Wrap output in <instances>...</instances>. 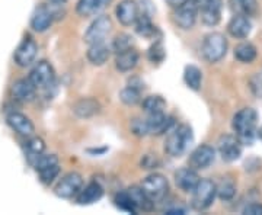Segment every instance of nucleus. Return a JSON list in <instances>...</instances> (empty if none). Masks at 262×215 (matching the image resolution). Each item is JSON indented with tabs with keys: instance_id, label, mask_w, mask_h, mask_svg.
<instances>
[{
	"instance_id": "1",
	"label": "nucleus",
	"mask_w": 262,
	"mask_h": 215,
	"mask_svg": "<svg viewBox=\"0 0 262 215\" xmlns=\"http://www.w3.org/2000/svg\"><path fill=\"white\" fill-rule=\"evenodd\" d=\"M236 137L242 144L251 146L258 135V113L252 108H244L233 116L232 122Z\"/></svg>"
},
{
	"instance_id": "2",
	"label": "nucleus",
	"mask_w": 262,
	"mask_h": 215,
	"mask_svg": "<svg viewBox=\"0 0 262 215\" xmlns=\"http://www.w3.org/2000/svg\"><path fill=\"white\" fill-rule=\"evenodd\" d=\"M194 140L192 130L187 124H182L175 130H170L165 141V151L172 157L182 156Z\"/></svg>"
},
{
	"instance_id": "3",
	"label": "nucleus",
	"mask_w": 262,
	"mask_h": 215,
	"mask_svg": "<svg viewBox=\"0 0 262 215\" xmlns=\"http://www.w3.org/2000/svg\"><path fill=\"white\" fill-rule=\"evenodd\" d=\"M217 197V185L210 179H201L192 190L191 205L195 211H204L213 205Z\"/></svg>"
},
{
	"instance_id": "4",
	"label": "nucleus",
	"mask_w": 262,
	"mask_h": 215,
	"mask_svg": "<svg viewBox=\"0 0 262 215\" xmlns=\"http://www.w3.org/2000/svg\"><path fill=\"white\" fill-rule=\"evenodd\" d=\"M201 53H203V57L206 58L208 63L220 61L227 53V39L220 32L208 34L203 41Z\"/></svg>"
},
{
	"instance_id": "5",
	"label": "nucleus",
	"mask_w": 262,
	"mask_h": 215,
	"mask_svg": "<svg viewBox=\"0 0 262 215\" xmlns=\"http://www.w3.org/2000/svg\"><path fill=\"white\" fill-rule=\"evenodd\" d=\"M141 187L153 202H160L168 195L169 182L163 175L153 173V175H149L147 178L143 179Z\"/></svg>"
},
{
	"instance_id": "6",
	"label": "nucleus",
	"mask_w": 262,
	"mask_h": 215,
	"mask_svg": "<svg viewBox=\"0 0 262 215\" xmlns=\"http://www.w3.org/2000/svg\"><path fill=\"white\" fill-rule=\"evenodd\" d=\"M28 77L37 87V90H46L56 82V71L48 61L41 60L32 67Z\"/></svg>"
},
{
	"instance_id": "7",
	"label": "nucleus",
	"mask_w": 262,
	"mask_h": 215,
	"mask_svg": "<svg viewBox=\"0 0 262 215\" xmlns=\"http://www.w3.org/2000/svg\"><path fill=\"white\" fill-rule=\"evenodd\" d=\"M198 5V16L207 27H215L222 19L223 0H195Z\"/></svg>"
},
{
	"instance_id": "8",
	"label": "nucleus",
	"mask_w": 262,
	"mask_h": 215,
	"mask_svg": "<svg viewBox=\"0 0 262 215\" xmlns=\"http://www.w3.org/2000/svg\"><path fill=\"white\" fill-rule=\"evenodd\" d=\"M82 187H83L82 175H79L77 172H70L60 179L54 192L57 197L63 198V199H72L73 197H77Z\"/></svg>"
},
{
	"instance_id": "9",
	"label": "nucleus",
	"mask_w": 262,
	"mask_h": 215,
	"mask_svg": "<svg viewBox=\"0 0 262 215\" xmlns=\"http://www.w3.org/2000/svg\"><path fill=\"white\" fill-rule=\"evenodd\" d=\"M111 28H113V22H111L110 16H106V15L98 16L86 31L84 42L89 45L98 44V42H105V38L111 32Z\"/></svg>"
},
{
	"instance_id": "10",
	"label": "nucleus",
	"mask_w": 262,
	"mask_h": 215,
	"mask_svg": "<svg viewBox=\"0 0 262 215\" xmlns=\"http://www.w3.org/2000/svg\"><path fill=\"white\" fill-rule=\"evenodd\" d=\"M198 18V5L195 0H187L181 6L175 8L173 19L181 29H191Z\"/></svg>"
},
{
	"instance_id": "11",
	"label": "nucleus",
	"mask_w": 262,
	"mask_h": 215,
	"mask_svg": "<svg viewBox=\"0 0 262 215\" xmlns=\"http://www.w3.org/2000/svg\"><path fill=\"white\" fill-rule=\"evenodd\" d=\"M38 54V44L35 39L31 37H25L22 42L19 44L18 48L15 50L13 60L19 67H29L37 58Z\"/></svg>"
},
{
	"instance_id": "12",
	"label": "nucleus",
	"mask_w": 262,
	"mask_h": 215,
	"mask_svg": "<svg viewBox=\"0 0 262 215\" xmlns=\"http://www.w3.org/2000/svg\"><path fill=\"white\" fill-rule=\"evenodd\" d=\"M219 153H220L222 159L227 163L236 161L242 156V142L239 141L237 137L223 135L219 140Z\"/></svg>"
},
{
	"instance_id": "13",
	"label": "nucleus",
	"mask_w": 262,
	"mask_h": 215,
	"mask_svg": "<svg viewBox=\"0 0 262 215\" xmlns=\"http://www.w3.org/2000/svg\"><path fill=\"white\" fill-rule=\"evenodd\" d=\"M215 160V150L208 146V144H203L198 146L189 156V168L195 169V170H201V169L210 168Z\"/></svg>"
},
{
	"instance_id": "14",
	"label": "nucleus",
	"mask_w": 262,
	"mask_h": 215,
	"mask_svg": "<svg viewBox=\"0 0 262 215\" xmlns=\"http://www.w3.org/2000/svg\"><path fill=\"white\" fill-rule=\"evenodd\" d=\"M115 15H117V19L120 20V23L124 27L134 25L139 15H140L137 2L136 0H122V2H120V5L115 9Z\"/></svg>"
},
{
	"instance_id": "15",
	"label": "nucleus",
	"mask_w": 262,
	"mask_h": 215,
	"mask_svg": "<svg viewBox=\"0 0 262 215\" xmlns=\"http://www.w3.org/2000/svg\"><path fill=\"white\" fill-rule=\"evenodd\" d=\"M54 20V12L47 5H39L35 8L31 18V28L35 32H46Z\"/></svg>"
},
{
	"instance_id": "16",
	"label": "nucleus",
	"mask_w": 262,
	"mask_h": 215,
	"mask_svg": "<svg viewBox=\"0 0 262 215\" xmlns=\"http://www.w3.org/2000/svg\"><path fill=\"white\" fill-rule=\"evenodd\" d=\"M6 122L13 131L19 134V135H22V137H28L29 138L35 132V127H34L32 121L24 113L10 112L8 115V118H6Z\"/></svg>"
},
{
	"instance_id": "17",
	"label": "nucleus",
	"mask_w": 262,
	"mask_h": 215,
	"mask_svg": "<svg viewBox=\"0 0 262 215\" xmlns=\"http://www.w3.org/2000/svg\"><path fill=\"white\" fill-rule=\"evenodd\" d=\"M10 92H12V96H13L15 101L27 103L35 99L37 87L29 80V77H27V79H19V80H16L15 83L12 84Z\"/></svg>"
},
{
	"instance_id": "18",
	"label": "nucleus",
	"mask_w": 262,
	"mask_h": 215,
	"mask_svg": "<svg viewBox=\"0 0 262 215\" xmlns=\"http://www.w3.org/2000/svg\"><path fill=\"white\" fill-rule=\"evenodd\" d=\"M146 122H147V130H149V134L151 135H162V134H166L172 130L173 127V118L169 116L166 113H155V115H149L146 118Z\"/></svg>"
},
{
	"instance_id": "19",
	"label": "nucleus",
	"mask_w": 262,
	"mask_h": 215,
	"mask_svg": "<svg viewBox=\"0 0 262 215\" xmlns=\"http://www.w3.org/2000/svg\"><path fill=\"white\" fill-rule=\"evenodd\" d=\"M200 180L196 170L192 168H182L175 173V183L184 192H192Z\"/></svg>"
},
{
	"instance_id": "20",
	"label": "nucleus",
	"mask_w": 262,
	"mask_h": 215,
	"mask_svg": "<svg viewBox=\"0 0 262 215\" xmlns=\"http://www.w3.org/2000/svg\"><path fill=\"white\" fill-rule=\"evenodd\" d=\"M227 31L233 38L237 39H245L249 37L251 31H252V23L248 16L244 15H234L233 18L229 20L227 23Z\"/></svg>"
},
{
	"instance_id": "21",
	"label": "nucleus",
	"mask_w": 262,
	"mask_h": 215,
	"mask_svg": "<svg viewBox=\"0 0 262 215\" xmlns=\"http://www.w3.org/2000/svg\"><path fill=\"white\" fill-rule=\"evenodd\" d=\"M110 3L111 0H79L76 5V12L83 18H89L101 13Z\"/></svg>"
},
{
	"instance_id": "22",
	"label": "nucleus",
	"mask_w": 262,
	"mask_h": 215,
	"mask_svg": "<svg viewBox=\"0 0 262 215\" xmlns=\"http://www.w3.org/2000/svg\"><path fill=\"white\" fill-rule=\"evenodd\" d=\"M103 195L102 186L98 182H91L89 185L80 189V192L77 194V204L80 205H91L96 201H99Z\"/></svg>"
},
{
	"instance_id": "23",
	"label": "nucleus",
	"mask_w": 262,
	"mask_h": 215,
	"mask_svg": "<svg viewBox=\"0 0 262 215\" xmlns=\"http://www.w3.org/2000/svg\"><path fill=\"white\" fill-rule=\"evenodd\" d=\"M101 111V105L94 98H83L73 105V112L79 118H92Z\"/></svg>"
},
{
	"instance_id": "24",
	"label": "nucleus",
	"mask_w": 262,
	"mask_h": 215,
	"mask_svg": "<svg viewBox=\"0 0 262 215\" xmlns=\"http://www.w3.org/2000/svg\"><path fill=\"white\" fill-rule=\"evenodd\" d=\"M137 63H139V53L134 48H128L122 53H118L115 57V67L122 73L131 71L137 66Z\"/></svg>"
},
{
	"instance_id": "25",
	"label": "nucleus",
	"mask_w": 262,
	"mask_h": 215,
	"mask_svg": "<svg viewBox=\"0 0 262 215\" xmlns=\"http://www.w3.org/2000/svg\"><path fill=\"white\" fill-rule=\"evenodd\" d=\"M88 60L94 64V66H103L111 56V50L105 42H98V44H92L89 45L88 50Z\"/></svg>"
},
{
	"instance_id": "26",
	"label": "nucleus",
	"mask_w": 262,
	"mask_h": 215,
	"mask_svg": "<svg viewBox=\"0 0 262 215\" xmlns=\"http://www.w3.org/2000/svg\"><path fill=\"white\" fill-rule=\"evenodd\" d=\"M229 5L234 15H244L249 18L258 12L256 0H229Z\"/></svg>"
},
{
	"instance_id": "27",
	"label": "nucleus",
	"mask_w": 262,
	"mask_h": 215,
	"mask_svg": "<svg viewBox=\"0 0 262 215\" xmlns=\"http://www.w3.org/2000/svg\"><path fill=\"white\" fill-rule=\"evenodd\" d=\"M127 192H128L131 199H133V202L137 206V209L150 211L153 208V205H155V202L146 195V192L143 190L141 186H131L127 189Z\"/></svg>"
},
{
	"instance_id": "28",
	"label": "nucleus",
	"mask_w": 262,
	"mask_h": 215,
	"mask_svg": "<svg viewBox=\"0 0 262 215\" xmlns=\"http://www.w3.org/2000/svg\"><path fill=\"white\" fill-rule=\"evenodd\" d=\"M28 161L32 168L35 169L37 172H39L42 169L57 164L58 163V157H57L56 154H44V153H41V154H31V156H28Z\"/></svg>"
},
{
	"instance_id": "29",
	"label": "nucleus",
	"mask_w": 262,
	"mask_h": 215,
	"mask_svg": "<svg viewBox=\"0 0 262 215\" xmlns=\"http://www.w3.org/2000/svg\"><path fill=\"white\" fill-rule=\"evenodd\" d=\"M143 109L147 115L163 113L166 109V101L159 94H153L143 101Z\"/></svg>"
},
{
	"instance_id": "30",
	"label": "nucleus",
	"mask_w": 262,
	"mask_h": 215,
	"mask_svg": "<svg viewBox=\"0 0 262 215\" xmlns=\"http://www.w3.org/2000/svg\"><path fill=\"white\" fill-rule=\"evenodd\" d=\"M256 54V48L251 42H242L234 47V58L241 63H252Z\"/></svg>"
},
{
	"instance_id": "31",
	"label": "nucleus",
	"mask_w": 262,
	"mask_h": 215,
	"mask_svg": "<svg viewBox=\"0 0 262 215\" xmlns=\"http://www.w3.org/2000/svg\"><path fill=\"white\" fill-rule=\"evenodd\" d=\"M136 32L144 38H153L158 34V28L151 23V20L147 15H139V18L136 20Z\"/></svg>"
},
{
	"instance_id": "32",
	"label": "nucleus",
	"mask_w": 262,
	"mask_h": 215,
	"mask_svg": "<svg viewBox=\"0 0 262 215\" xmlns=\"http://www.w3.org/2000/svg\"><path fill=\"white\" fill-rule=\"evenodd\" d=\"M184 80L189 89L200 90L201 83H203V73L196 66H187L185 71H184Z\"/></svg>"
},
{
	"instance_id": "33",
	"label": "nucleus",
	"mask_w": 262,
	"mask_h": 215,
	"mask_svg": "<svg viewBox=\"0 0 262 215\" xmlns=\"http://www.w3.org/2000/svg\"><path fill=\"white\" fill-rule=\"evenodd\" d=\"M115 204H117V206H118L120 209L125 211V212H130V214H137V211H139L127 190H122L120 194H117V197H115Z\"/></svg>"
},
{
	"instance_id": "34",
	"label": "nucleus",
	"mask_w": 262,
	"mask_h": 215,
	"mask_svg": "<svg viewBox=\"0 0 262 215\" xmlns=\"http://www.w3.org/2000/svg\"><path fill=\"white\" fill-rule=\"evenodd\" d=\"M140 89L134 87V86H128L125 89H122L121 93H120V99H121L122 103L128 105V106H133L136 103L140 102Z\"/></svg>"
},
{
	"instance_id": "35",
	"label": "nucleus",
	"mask_w": 262,
	"mask_h": 215,
	"mask_svg": "<svg viewBox=\"0 0 262 215\" xmlns=\"http://www.w3.org/2000/svg\"><path fill=\"white\" fill-rule=\"evenodd\" d=\"M217 195L222 201H232L236 195V185L232 180H223L217 186Z\"/></svg>"
},
{
	"instance_id": "36",
	"label": "nucleus",
	"mask_w": 262,
	"mask_h": 215,
	"mask_svg": "<svg viewBox=\"0 0 262 215\" xmlns=\"http://www.w3.org/2000/svg\"><path fill=\"white\" fill-rule=\"evenodd\" d=\"M165 56H166V53H165V47H163L162 41H156V42L149 48V51H147L149 60L151 63H156V64L162 63V61L165 60Z\"/></svg>"
},
{
	"instance_id": "37",
	"label": "nucleus",
	"mask_w": 262,
	"mask_h": 215,
	"mask_svg": "<svg viewBox=\"0 0 262 215\" xmlns=\"http://www.w3.org/2000/svg\"><path fill=\"white\" fill-rule=\"evenodd\" d=\"M38 173H39L41 182L46 183V185H50V183H53V182L58 178V175H60V166H58V163H57V164H53V166H50V168L39 170Z\"/></svg>"
},
{
	"instance_id": "38",
	"label": "nucleus",
	"mask_w": 262,
	"mask_h": 215,
	"mask_svg": "<svg viewBox=\"0 0 262 215\" xmlns=\"http://www.w3.org/2000/svg\"><path fill=\"white\" fill-rule=\"evenodd\" d=\"M113 48L117 54L125 51V50H128V48H133V38L128 34H120V35H117L113 42Z\"/></svg>"
},
{
	"instance_id": "39",
	"label": "nucleus",
	"mask_w": 262,
	"mask_h": 215,
	"mask_svg": "<svg viewBox=\"0 0 262 215\" xmlns=\"http://www.w3.org/2000/svg\"><path fill=\"white\" fill-rule=\"evenodd\" d=\"M25 150H27L28 156H31V154H41V153L46 151V142L39 137H31L25 142Z\"/></svg>"
},
{
	"instance_id": "40",
	"label": "nucleus",
	"mask_w": 262,
	"mask_h": 215,
	"mask_svg": "<svg viewBox=\"0 0 262 215\" xmlns=\"http://www.w3.org/2000/svg\"><path fill=\"white\" fill-rule=\"evenodd\" d=\"M130 128L133 134H136L137 137H144L149 134V130H147V122L146 120H140V118H136L133 120L130 124Z\"/></svg>"
},
{
	"instance_id": "41",
	"label": "nucleus",
	"mask_w": 262,
	"mask_h": 215,
	"mask_svg": "<svg viewBox=\"0 0 262 215\" xmlns=\"http://www.w3.org/2000/svg\"><path fill=\"white\" fill-rule=\"evenodd\" d=\"M244 214L245 215H262V204L252 202V204L246 205L244 209Z\"/></svg>"
},
{
	"instance_id": "42",
	"label": "nucleus",
	"mask_w": 262,
	"mask_h": 215,
	"mask_svg": "<svg viewBox=\"0 0 262 215\" xmlns=\"http://www.w3.org/2000/svg\"><path fill=\"white\" fill-rule=\"evenodd\" d=\"M141 164H143V168L144 169H153L158 164V160H156V157L153 159V157H150V156H146L144 160L141 161Z\"/></svg>"
},
{
	"instance_id": "43",
	"label": "nucleus",
	"mask_w": 262,
	"mask_h": 215,
	"mask_svg": "<svg viewBox=\"0 0 262 215\" xmlns=\"http://www.w3.org/2000/svg\"><path fill=\"white\" fill-rule=\"evenodd\" d=\"M187 0H166V3H168L169 6H172V8H178V6H181Z\"/></svg>"
},
{
	"instance_id": "44",
	"label": "nucleus",
	"mask_w": 262,
	"mask_h": 215,
	"mask_svg": "<svg viewBox=\"0 0 262 215\" xmlns=\"http://www.w3.org/2000/svg\"><path fill=\"white\" fill-rule=\"evenodd\" d=\"M166 214H169V215L185 214V209H182V208H173V209H168V211H166Z\"/></svg>"
},
{
	"instance_id": "45",
	"label": "nucleus",
	"mask_w": 262,
	"mask_h": 215,
	"mask_svg": "<svg viewBox=\"0 0 262 215\" xmlns=\"http://www.w3.org/2000/svg\"><path fill=\"white\" fill-rule=\"evenodd\" d=\"M47 3H50L51 6H61V5H64L67 0H46Z\"/></svg>"
},
{
	"instance_id": "46",
	"label": "nucleus",
	"mask_w": 262,
	"mask_h": 215,
	"mask_svg": "<svg viewBox=\"0 0 262 215\" xmlns=\"http://www.w3.org/2000/svg\"><path fill=\"white\" fill-rule=\"evenodd\" d=\"M258 137H259V138H261V141H262V127L259 128V131H258Z\"/></svg>"
}]
</instances>
